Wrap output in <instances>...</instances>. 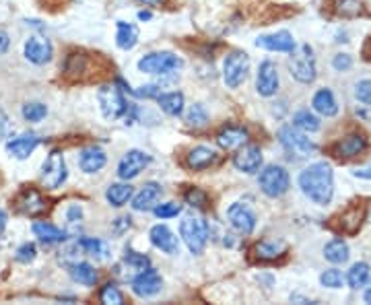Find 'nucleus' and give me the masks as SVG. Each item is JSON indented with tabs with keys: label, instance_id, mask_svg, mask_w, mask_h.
Masks as SVG:
<instances>
[{
	"label": "nucleus",
	"instance_id": "1",
	"mask_svg": "<svg viewBox=\"0 0 371 305\" xmlns=\"http://www.w3.org/2000/svg\"><path fill=\"white\" fill-rule=\"evenodd\" d=\"M297 183H299L301 192L306 194V198H309L318 206L330 204L332 196H334V173H332V167L326 161L308 165L299 173Z\"/></svg>",
	"mask_w": 371,
	"mask_h": 305
},
{
	"label": "nucleus",
	"instance_id": "2",
	"mask_svg": "<svg viewBox=\"0 0 371 305\" xmlns=\"http://www.w3.org/2000/svg\"><path fill=\"white\" fill-rule=\"evenodd\" d=\"M289 70L291 77L295 81L309 85L316 81L318 77V66H316V56H313V48L309 43H301L297 46L291 56H289Z\"/></svg>",
	"mask_w": 371,
	"mask_h": 305
},
{
	"label": "nucleus",
	"instance_id": "3",
	"mask_svg": "<svg viewBox=\"0 0 371 305\" xmlns=\"http://www.w3.org/2000/svg\"><path fill=\"white\" fill-rule=\"evenodd\" d=\"M136 66L144 75L167 77V75L178 73L184 66V62H182L180 56H176L173 52H151V54H144Z\"/></svg>",
	"mask_w": 371,
	"mask_h": 305
},
{
	"label": "nucleus",
	"instance_id": "4",
	"mask_svg": "<svg viewBox=\"0 0 371 305\" xmlns=\"http://www.w3.org/2000/svg\"><path fill=\"white\" fill-rule=\"evenodd\" d=\"M258 186L268 198H281L283 194H287L289 188H291L289 171L283 165H276V163L267 165L264 169H260Z\"/></svg>",
	"mask_w": 371,
	"mask_h": 305
},
{
	"label": "nucleus",
	"instance_id": "5",
	"mask_svg": "<svg viewBox=\"0 0 371 305\" xmlns=\"http://www.w3.org/2000/svg\"><path fill=\"white\" fill-rule=\"evenodd\" d=\"M97 102L102 107V114L105 120H118L126 116L128 105L126 97L122 95V91L116 85H102L97 89Z\"/></svg>",
	"mask_w": 371,
	"mask_h": 305
},
{
	"label": "nucleus",
	"instance_id": "6",
	"mask_svg": "<svg viewBox=\"0 0 371 305\" xmlns=\"http://www.w3.org/2000/svg\"><path fill=\"white\" fill-rule=\"evenodd\" d=\"M180 237L192 254H203L208 242V225L200 217H186L180 223Z\"/></svg>",
	"mask_w": 371,
	"mask_h": 305
},
{
	"label": "nucleus",
	"instance_id": "7",
	"mask_svg": "<svg viewBox=\"0 0 371 305\" xmlns=\"http://www.w3.org/2000/svg\"><path fill=\"white\" fill-rule=\"evenodd\" d=\"M249 73V56L246 52L233 50L229 52L223 60V81L229 89H237L242 87L247 79Z\"/></svg>",
	"mask_w": 371,
	"mask_h": 305
},
{
	"label": "nucleus",
	"instance_id": "8",
	"mask_svg": "<svg viewBox=\"0 0 371 305\" xmlns=\"http://www.w3.org/2000/svg\"><path fill=\"white\" fill-rule=\"evenodd\" d=\"M279 141L287 149V153H295L297 157H309L318 151V144L309 141L303 130H299L297 126L289 124L279 130Z\"/></svg>",
	"mask_w": 371,
	"mask_h": 305
},
{
	"label": "nucleus",
	"instance_id": "9",
	"mask_svg": "<svg viewBox=\"0 0 371 305\" xmlns=\"http://www.w3.org/2000/svg\"><path fill=\"white\" fill-rule=\"evenodd\" d=\"M66 178H68V171H66V163H64L62 153L52 151L41 165V182L50 190H58L62 183L66 182Z\"/></svg>",
	"mask_w": 371,
	"mask_h": 305
},
{
	"label": "nucleus",
	"instance_id": "10",
	"mask_svg": "<svg viewBox=\"0 0 371 305\" xmlns=\"http://www.w3.org/2000/svg\"><path fill=\"white\" fill-rule=\"evenodd\" d=\"M227 221L240 233V235H252L256 229V213L246 203H233L227 208Z\"/></svg>",
	"mask_w": 371,
	"mask_h": 305
},
{
	"label": "nucleus",
	"instance_id": "11",
	"mask_svg": "<svg viewBox=\"0 0 371 305\" xmlns=\"http://www.w3.org/2000/svg\"><path fill=\"white\" fill-rule=\"evenodd\" d=\"M151 165V155L141 149H130L118 163V178L120 180H134L143 173L144 169Z\"/></svg>",
	"mask_w": 371,
	"mask_h": 305
},
{
	"label": "nucleus",
	"instance_id": "12",
	"mask_svg": "<svg viewBox=\"0 0 371 305\" xmlns=\"http://www.w3.org/2000/svg\"><path fill=\"white\" fill-rule=\"evenodd\" d=\"M281 85V77H279V68L272 60H262L256 73V91L262 97H272L276 95Z\"/></svg>",
	"mask_w": 371,
	"mask_h": 305
},
{
	"label": "nucleus",
	"instance_id": "13",
	"mask_svg": "<svg viewBox=\"0 0 371 305\" xmlns=\"http://www.w3.org/2000/svg\"><path fill=\"white\" fill-rule=\"evenodd\" d=\"M233 167L242 173H258L262 167V151L258 144H244L242 149L235 151L233 155Z\"/></svg>",
	"mask_w": 371,
	"mask_h": 305
},
{
	"label": "nucleus",
	"instance_id": "14",
	"mask_svg": "<svg viewBox=\"0 0 371 305\" xmlns=\"http://www.w3.org/2000/svg\"><path fill=\"white\" fill-rule=\"evenodd\" d=\"M163 287V279L155 268H144L141 272H136V277L132 279V291L139 297H153L161 291Z\"/></svg>",
	"mask_w": 371,
	"mask_h": 305
},
{
	"label": "nucleus",
	"instance_id": "15",
	"mask_svg": "<svg viewBox=\"0 0 371 305\" xmlns=\"http://www.w3.org/2000/svg\"><path fill=\"white\" fill-rule=\"evenodd\" d=\"M149 240L157 250H161L167 256H176L180 252V240L167 225H155L149 231Z\"/></svg>",
	"mask_w": 371,
	"mask_h": 305
},
{
	"label": "nucleus",
	"instance_id": "16",
	"mask_svg": "<svg viewBox=\"0 0 371 305\" xmlns=\"http://www.w3.org/2000/svg\"><path fill=\"white\" fill-rule=\"evenodd\" d=\"M247 139H249V134H247L246 128L235 126V124H227L217 132V144L223 151H237L244 144H247Z\"/></svg>",
	"mask_w": 371,
	"mask_h": 305
},
{
	"label": "nucleus",
	"instance_id": "17",
	"mask_svg": "<svg viewBox=\"0 0 371 305\" xmlns=\"http://www.w3.org/2000/svg\"><path fill=\"white\" fill-rule=\"evenodd\" d=\"M163 190H161V183L157 182H146L139 190L136 196H132V208L139 210V213H146V210H153L157 204H159V198H161Z\"/></svg>",
	"mask_w": 371,
	"mask_h": 305
},
{
	"label": "nucleus",
	"instance_id": "18",
	"mask_svg": "<svg viewBox=\"0 0 371 305\" xmlns=\"http://www.w3.org/2000/svg\"><path fill=\"white\" fill-rule=\"evenodd\" d=\"M256 46L268 50V52H283V54H291L297 43L293 40V36L289 31H276V33H270V36H260L256 40Z\"/></svg>",
	"mask_w": 371,
	"mask_h": 305
},
{
	"label": "nucleus",
	"instance_id": "19",
	"mask_svg": "<svg viewBox=\"0 0 371 305\" xmlns=\"http://www.w3.org/2000/svg\"><path fill=\"white\" fill-rule=\"evenodd\" d=\"M52 43L45 40V38H38V36H33V38H29V40L25 41V46H23V54H25V58L29 62H33V64H45V62L52 60Z\"/></svg>",
	"mask_w": 371,
	"mask_h": 305
},
{
	"label": "nucleus",
	"instance_id": "20",
	"mask_svg": "<svg viewBox=\"0 0 371 305\" xmlns=\"http://www.w3.org/2000/svg\"><path fill=\"white\" fill-rule=\"evenodd\" d=\"M17 208L27 217H38L41 213H45L48 203L43 200V196L36 188H27V190L21 192L19 198H17Z\"/></svg>",
	"mask_w": 371,
	"mask_h": 305
},
{
	"label": "nucleus",
	"instance_id": "21",
	"mask_svg": "<svg viewBox=\"0 0 371 305\" xmlns=\"http://www.w3.org/2000/svg\"><path fill=\"white\" fill-rule=\"evenodd\" d=\"M365 149H367V139L359 132L347 134L345 139H340L338 143L334 144L336 157H343V159H353V157L361 155Z\"/></svg>",
	"mask_w": 371,
	"mask_h": 305
},
{
	"label": "nucleus",
	"instance_id": "22",
	"mask_svg": "<svg viewBox=\"0 0 371 305\" xmlns=\"http://www.w3.org/2000/svg\"><path fill=\"white\" fill-rule=\"evenodd\" d=\"M38 144H40V139L33 132H25V134H19V137H13L6 143V151L15 159H27L38 149Z\"/></svg>",
	"mask_w": 371,
	"mask_h": 305
},
{
	"label": "nucleus",
	"instance_id": "23",
	"mask_svg": "<svg viewBox=\"0 0 371 305\" xmlns=\"http://www.w3.org/2000/svg\"><path fill=\"white\" fill-rule=\"evenodd\" d=\"M107 163V155L100 146H87L79 153V167L82 173H97Z\"/></svg>",
	"mask_w": 371,
	"mask_h": 305
},
{
	"label": "nucleus",
	"instance_id": "24",
	"mask_svg": "<svg viewBox=\"0 0 371 305\" xmlns=\"http://www.w3.org/2000/svg\"><path fill=\"white\" fill-rule=\"evenodd\" d=\"M219 161V155L217 151L208 149V146H194L188 155H186V165L192 169V171H205L210 165Z\"/></svg>",
	"mask_w": 371,
	"mask_h": 305
},
{
	"label": "nucleus",
	"instance_id": "25",
	"mask_svg": "<svg viewBox=\"0 0 371 305\" xmlns=\"http://www.w3.org/2000/svg\"><path fill=\"white\" fill-rule=\"evenodd\" d=\"M311 105H313V109H316L320 116H324V118H334V116L338 114V103H336V97H334V93H332L330 89H320V91H316V95H313V100H311Z\"/></svg>",
	"mask_w": 371,
	"mask_h": 305
},
{
	"label": "nucleus",
	"instance_id": "26",
	"mask_svg": "<svg viewBox=\"0 0 371 305\" xmlns=\"http://www.w3.org/2000/svg\"><path fill=\"white\" fill-rule=\"evenodd\" d=\"M283 254H287V244L276 242V240H262L254 245V256L262 262H272V260L281 258Z\"/></svg>",
	"mask_w": 371,
	"mask_h": 305
},
{
	"label": "nucleus",
	"instance_id": "27",
	"mask_svg": "<svg viewBox=\"0 0 371 305\" xmlns=\"http://www.w3.org/2000/svg\"><path fill=\"white\" fill-rule=\"evenodd\" d=\"M31 231H33V235H36L40 242H43V244H62V242L66 240V231H62L56 225L48 223V221H38V223H33Z\"/></svg>",
	"mask_w": 371,
	"mask_h": 305
},
{
	"label": "nucleus",
	"instance_id": "28",
	"mask_svg": "<svg viewBox=\"0 0 371 305\" xmlns=\"http://www.w3.org/2000/svg\"><path fill=\"white\" fill-rule=\"evenodd\" d=\"M363 219H365V206L353 204V206H349V208L343 213V217H340V229H343L345 233H349V235H355V233L361 229Z\"/></svg>",
	"mask_w": 371,
	"mask_h": 305
},
{
	"label": "nucleus",
	"instance_id": "29",
	"mask_svg": "<svg viewBox=\"0 0 371 305\" xmlns=\"http://www.w3.org/2000/svg\"><path fill=\"white\" fill-rule=\"evenodd\" d=\"M116 43L120 50H132L139 43V27L134 23L118 21L116 23Z\"/></svg>",
	"mask_w": 371,
	"mask_h": 305
},
{
	"label": "nucleus",
	"instance_id": "30",
	"mask_svg": "<svg viewBox=\"0 0 371 305\" xmlns=\"http://www.w3.org/2000/svg\"><path fill=\"white\" fill-rule=\"evenodd\" d=\"M132 196H134V188L126 182V180H124V182L112 183V186L107 188V192H105L107 203L112 204L114 208H120L124 204H128L132 200Z\"/></svg>",
	"mask_w": 371,
	"mask_h": 305
},
{
	"label": "nucleus",
	"instance_id": "31",
	"mask_svg": "<svg viewBox=\"0 0 371 305\" xmlns=\"http://www.w3.org/2000/svg\"><path fill=\"white\" fill-rule=\"evenodd\" d=\"M157 103H159V107L163 109L167 116H182L184 114V105H186V100H184V93H180V91H169V93H161L159 97H157Z\"/></svg>",
	"mask_w": 371,
	"mask_h": 305
},
{
	"label": "nucleus",
	"instance_id": "32",
	"mask_svg": "<svg viewBox=\"0 0 371 305\" xmlns=\"http://www.w3.org/2000/svg\"><path fill=\"white\" fill-rule=\"evenodd\" d=\"M70 277H72L75 283H79L82 287H93L97 283V279H100L95 266H91L89 262H75V264H70Z\"/></svg>",
	"mask_w": 371,
	"mask_h": 305
},
{
	"label": "nucleus",
	"instance_id": "33",
	"mask_svg": "<svg viewBox=\"0 0 371 305\" xmlns=\"http://www.w3.org/2000/svg\"><path fill=\"white\" fill-rule=\"evenodd\" d=\"M77 245L82 254H87L95 260H107V256H109V247L100 237H81Z\"/></svg>",
	"mask_w": 371,
	"mask_h": 305
},
{
	"label": "nucleus",
	"instance_id": "34",
	"mask_svg": "<svg viewBox=\"0 0 371 305\" xmlns=\"http://www.w3.org/2000/svg\"><path fill=\"white\" fill-rule=\"evenodd\" d=\"M350 250L347 242H343L340 237L332 240L328 244L324 245V258L332 262V264H345L349 260Z\"/></svg>",
	"mask_w": 371,
	"mask_h": 305
},
{
	"label": "nucleus",
	"instance_id": "35",
	"mask_svg": "<svg viewBox=\"0 0 371 305\" xmlns=\"http://www.w3.org/2000/svg\"><path fill=\"white\" fill-rule=\"evenodd\" d=\"M370 277L371 268L367 262H355L347 272V283H349L350 289H361V287L367 285Z\"/></svg>",
	"mask_w": 371,
	"mask_h": 305
},
{
	"label": "nucleus",
	"instance_id": "36",
	"mask_svg": "<svg viewBox=\"0 0 371 305\" xmlns=\"http://www.w3.org/2000/svg\"><path fill=\"white\" fill-rule=\"evenodd\" d=\"M293 126H297L299 130H303L306 134H309V132H318V130L322 128V122H320V118H318L313 112H309V109H299V112H295V116H293Z\"/></svg>",
	"mask_w": 371,
	"mask_h": 305
},
{
	"label": "nucleus",
	"instance_id": "37",
	"mask_svg": "<svg viewBox=\"0 0 371 305\" xmlns=\"http://www.w3.org/2000/svg\"><path fill=\"white\" fill-rule=\"evenodd\" d=\"M365 2L363 0H336V15L343 19H355L363 15Z\"/></svg>",
	"mask_w": 371,
	"mask_h": 305
},
{
	"label": "nucleus",
	"instance_id": "38",
	"mask_svg": "<svg viewBox=\"0 0 371 305\" xmlns=\"http://www.w3.org/2000/svg\"><path fill=\"white\" fill-rule=\"evenodd\" d=\"M122 262L128 266L130 270L141 272V270H144V268H149V266H151V258H149V256H144V254H141V252H134V250L126 247Z\"/></svg>",
	"mask_w": 371,
	"mask_h": 305
},
{
	"label": "nucleus",
	"instance_id": "39",
	"mask_svg": "<svg viewBox=\"0 0 371 305\" xmlns=\"http://www.w3.org/2000/svg\"><path fill=\"white\" fill-rule=\"evenodd\" d=\"M186 122L194 128H205L208 124V112L203 103H194L188 107V114H186Z\"/></svg>",
	"mask_w": 371,
	"mask_h": 305
},
{
	"label": "nucleus",
	"instance_id": "40",
	"mask_svg": "<svg viewBox=\"0 0 371 305\" xmlns=\"http://www.w3.org/2000/svg\"><path fill=\"white\" fill-rule=\"evenodd\" d=\"M23 118L27 120V122H33V124H38L41 122L45 116H48V107L43 105V103L40 102H31V103H25L23 105Z\"/></svg>",
	"mask_w": 371,
	"mask_h": 305
},
{
	"label": "nucleus",
	"instance_id": "41",
	"mask_svg": "<svg viewBox=\"0 0 371 305\" xmlns=\"http://www.w3.org/2000/svg\"><path fill=\"white\" fill-rule=\"evenodd\" d=\"M100 301L105 305H122L124 304L122 291L114 285V283H107V285L102 287V291H100Z\"/></svg>",
	"mask_w": 371,
	"mask_h": 305
},
{
	"label": "nucleus",
	"instance_id": "42",
	"mask_svg": "<svg viewBox=\"0 0 371 305\" xmlns=\"http://www.w3.org/2000/svg\"><path fill=\"white\" fill-rule=\"evenodd\" d=\"M320 283L326 289H340L343 283H345V277L338 268H328L320 274Z\"/></svg>",
	"mask_w": 371,
	"mask_h": 305
},
{
	"label": "nucleus",
	"instance_id": "43",
	"mask_svg": "<svg viewBox=\"0 0 371 305\" xmlns=\"http://www.w3.org/2000/svg\"><path fill=\"white\" fill-rule=\"evenodd\" d=\"M184 200L192 208H206V203H208V194L200 188H190L184 194Z\"/></svg>",
	"mask_w": 371,
	"mask_h": 305
},
{
	"label": "nucleus",
	"instance_id": "44",
	"mask_svg": "<svg viewBox=\"0 0 371 305\" xmlns=\"http://www.w3.org/2000/svg\"><path fill=\"white\" fill-rule=\"evenodd\" d=\"M153 213H155L157 219H173V217H178V215L182 213V204L178 203L157 204V206L153 208Z\"/></svg>",
	"mask_w": 371,
	"mask_h": 305
},
{
	"label": "nucleus",
	"instance_id": "45",
	"mask_svg": "<svg viewBox=\"0 0 371 305\" xmlns=\"http://www.w3.org/2000/svg\"><path fill=\"white\" fill-rule=\"evenodd\" d=\"M371 97V81L370 79H363V81H359L355 85V100L359 103H365L370 102Z\"/></svg>",
	"mask_w": 371,
	"mask_h": 305
},
{
	"label": "nucleus",
	"instance_id": "46",
	"mask_svg": "<svg viewBox=\"0 0 371 305\" xmlns=\"http://www.w3.org/2000/svg\"><path fill=\"white\" fill-rule=\"evenodd\" d=\"M36 254H38L36 245L29 244V242H25V244L17 247V256H15V258H17L19 262H23V264H29V262L36 258Z\"/></svg>",
	"mask_w": 371,
	"mask_h": 305
},
{
	"label": "nucleus",
	"instance_id": "47",
	"mask_svg": "<svg viewBox=\"0 0 371 305\" xmlns=\"http://www.w3.org/2000/svg\"><path fill=\"white\" fill-rule=\"evenodd\" d=\"M132 95L136 97H144V100H157L161 95V85H144L132 91Z\"/></svg>",
	"mask_w": 371,
	"mask_h": 305
},
{
	"label": "nucleus",
	"instance_id": "48",
	"mask_svg": "<svg viewBox=\"0 0 371 305\" xmlns=\"http://www.w3.org/2000/svg\"><path fill=\"white\" fill-rule=\"evenodd\" d=\"M332 66H334V70H338V73H347L350 66H353V56H350V54H336V56L332 58Z\"/></svg>",
	"mask_w": 371,
	"mask_h": 305
},
{
	"label": "nucleus",
	"instance_id": "49",
	"mask_svg": "<svg viewBox=\"0 0 371 305\" xmlns=\"http://www.w3.org/2000/svg\"><path fill=\"white\" fill-rule=\"evenodd\" d=\"M82 219V208L79 204H70L68 208H66V221L68 225H79Z\"/></svg>",
	"mask_w": 371,
	"mask_h": 305
},
{
	"label": "nucleus",
	"instance_id": "50",
	"mask_svg": "<svg viewBox=\"0 0 371 305\" xmlns=\"http://www.w3.org/2000/svg\"><path fill=\"white\" fill-rule=\"evenodd\" d=\"M130 227H132V219L130 217H120V219L114 221V233L116 235H122L124 231H128Z\"/></svg>",
	"mask_w": 371,
	"mask_h": 305
},
{
	"label": "nucleus",
	"instance_id": "51",
	"mask_svg": "<svg viewBox=\"0 0 371 305\" xmlns=\"http://www.w3.org/2000/svg\"><path fill=\"white\" fill-rule=\"evenodd\" d=\"M9 134V118H6V114L0 109V139H4Z\"/></svg>",
	"mask_w": 371,
	"mask_h": 305
},
{
	"label": "nucleus",
	"instance_id": "52",
	"mask_svg": "<svg viewBox=\"0 0 371 305\" xmlns=\"http://www.w3.org/2000/svg\"><path fill=\"white\" fill-rule=\"evenodd\" d=\"M9 46H11V40H9L6 31L0 29V54H4V52L9 50Z\"/></svg>",
	"mask_w": 371,
	"mask_h": 305
},
{
	"label": "nucleus",
	"instance_id": "53",
	"mask_svg": "<svg viewBox=\"0 0 371 305\" xmlns=\"http://www.w3.org/2000/svg\"><path fill=\"white\" fill-rule=\"evenodd\" d=\"M353 176L359 178V180H371V167H365V169H355Z\"/></svg>",
	"mask_w": 371,
	"mask_h": 305
},
{
	"label": "nucleus",
	"instance_id": "54",
	"mask_svg": "<svg viewBox=\"0 0 371 305\" xmlns=\"http://www.w3.org/2000/svg\"><path fill=\"white\" fill-rule=\"evenodd\" d=\"M139 4H144V6H151V9H157L163 4V0H136Z\"/></svg>",
	"mask_w": 371,
	"mask_h": 305
},
{
	"label": "nucleus",
	"instance_id": "55",
	"mask_svg": "<svg viewBox=\"0 0 371 305\" xmlns=\"http://www.w3.org/2000/svg\"><path fill=\"white\" fill-rule=\"evenodd\" d=\"M291 301H299V304H313L308 297H301V295H291Z\"/></svg>",
	"mask_w": 371,
	"mask_h": 305
},
{
	"label": "nucleus",
	"instance_id": "56",
	"mask_svg": "<svg viewBox=\"0 0 371 305\" xmlns=\"http://www.w3.org/2000/svg\"><path fill=\"white\" fill-rule=\"evenodd\" d=\"M151 17H153V15H151L149 11H141V13H139V19L141 21H151Z\"/></svg>",
	"mask_w": 371,
	"mask_h": 305
},
{
	"label": "nucleus",
	"instance_id": "57",
	"mask_svg": "<svg viewBox=\"0 0 371 305\" xmlns=\"http://www.w3.org/2000/svg\"><path fill=\"white\" fill-rule=\"evenodd\" d=\"M363 301L371 305V287H367V289H365V293H363Z\"/></svg>",
	"mask_w": 371,
	"mask_h": 305
},
{
	"label": "nucleus",
	"instance_id": "58",
	"mask_svg": "<svg viewBox=\"0 0 371 305\" xmlns=\"http://www.w3.org/2000/svg\"><path fill=\"white\" fill-rule=\"evenodd\" d=\"M4 225H6V215H4V210H0V231L4 229Z\"/></svg>",
	"mask_w": 371,
	"mask_h": 305
},
{
	"label": "nucleus",
	"instance_id": "59",
	"mask_svg": "<svg viewBox=\"0 0 371 305\" xmlns=\"http://www.w3.org/2000/svg\"><path fill=\"white\" fill-rule=\"evenodd\" d=\"M363 107H365V114H367V116H371V97H370V102L365 103Z\"/></svg>",
	"mask_w": 371,
	"mask_h": 305
}]
</instances>
